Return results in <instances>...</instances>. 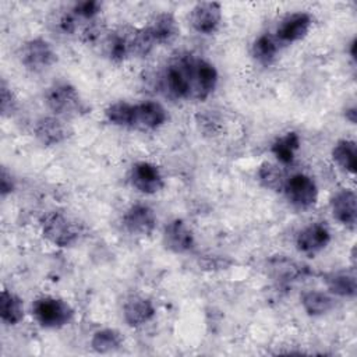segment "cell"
Masks as SVG:
<instances>
[{"label":"cell","instance_id":"cell-3","mask_svg":"<svg viewBox=\"0 0 357 357\" xmlns=\"http://www.w3.org/2000/svg\"><path fill=\"white\" fill-rule=\"evenodd\" d=\"M42 236L56 247H70L78 241L81 226L73 218L60 211L47 212L40 219Z\"/></svg>","mask_w":357,"mask_h":357},{"label":"cell","instance_id":"cell-11","mask_svg":"<svg viewBox=\"0 0 357 357\" xmlns=\"http://www.w3.org/2000/svg\"><path fill=\"white\" fill-rule=\"evenodd\" d=\"M158 218L155 211L146 204H134L131 205L124 216L123 226L124 229L135 236H149L156 227Z\"/></svg>","mask_w":357,"mask_h":357},{"label":"cell","instance_id":"cell-6","mask_svg":"<svg viewBox=\"0 0 357 357\" xmlns=\"http://www.w3.org/2000/svg\"><path fill=\"white\" fill-rule=\"evenodd\" d=\"M283 192L287 201L297 209H310L318 199V187L314 178L304 173H296L287 177Z\"/></svg>","mask_w":357,"mask_h":357},{"label":"cell","instance_id":"cell-22","mask_svg":"<svg viewBox=\"0 0 357 357\" xmlns=\"http://www.w3.org/2000/svg\"><path fill=\"white\" fill-rule=\"evenodd\" d=\"M279 53V40L268 33L259 35L251 47L252 57L262 66L272 64Z\"/></svg>","mask_w":357,"mask_h":357},{"label":"cell","instance_id":"cell-26","mask_svg":"<svg viewBox=\"0 0 357 357\" xmlns=\"http://www.w3.org/2000/svg\"><path fill=\"white\" fill-rule=\"evenodd\" d=\"M132 110H134L132 103L120 100V102H114V103L109 105L107 109L105 110V116H106L107 121L114 126L131 128Z\"/></svg>","mask_w":357,"mask_h":357},{"label":"cell","instance_id":"cell-8","mask_svg":"<svg viewBox=\"0 0 357 357\" xmlns=\"http://www.w3.org/2000/svg\"><path fill=\"white\" fill-rule=\"evenodd\" d=\"M36 139L45 146H53L64 142L73 134L67 121L59 116H43L33 126Z\"/></svg>","mask_w":357,"mask_h":357},{"label":"cell","instance_id":"cell-25","mask_svg":"<svg viewBox=\"0 0 357 357\" xmlns=\"http://www.w3.org/2000/svg\"><path fill=\"white\" fill-rule=\"evenodd\" d=\"M257 177H258V181L265 188L272 191H283L284 183L287 180L283 169L271 162L261 163L257 172Z\"/></svg>","mask_w":357,"mask_h":357},{"label":"cell","instance_id":"cell-23","mask_svg":"<svg viewBox=\"0 0 357 357\" xmlns=\"http://www.w3.org/2000/svg\"><path fill=\"white\" fill-rule=\"evenodd\" d=\"M333 162L344 172L356 173V142L353 139H339L332 148Z\"/></svg>","mask_w":357,"mask_h":357},{"label":"cell","instance_id":"cell-17","mask_svg":"<svg viewBox=\"0 0 357 357\" xmlns=\"http://www.w3.org/2000/svg\"><path fill=\"white\" fill-rule=\"evenodd\" d=\"M357 195L353 190H340L331 201V209L333 218L349 227L356 226L357 212H356Z\"/></svg>","mask_w":357,"mask_h":357},{"label":"cell","instance_id":"cell-21","mask_svg":"<svg viewBox=\"0 0 357 357\" xmlns=\"http://www.w3.org/2000/svg\"><path fill=\"white\" fill-rule=\"evenodd\" d=\"M300 148V137L296 131H289L282 137H278L271 146L272 153L282 165L293 163L296 152Z\"/></svg>","mask_w":357,"mask_h":357},{"label":"cell","instance_id":"cell-14","mask_svg":"<svg viewBox=\"0 0 357 357\" xmlns=\"http://www.w3.org/2000/svg\"><path fill=\"white\" fill-rule=\"evenodd\" d=\"M312 25V17L308 13L298 11L286 15L276 29V39L282 43H293L301 40Z\"/></svg>","mask_w":357,"mask_h":357},{"label":"cell","instance_id":"cell-24","mask_svg":"<svg viewBox=\"0 0 357 357\" xmlns=\"http://www.w3.org/2000/svg\"><path fill=\"white\" fill-rule=\"evenodd\" d=\"M123 346V336L117 329L105 328L96 331L91 339V347L100 354L112 353Z\"/></svg>","mask_w":357,"mask_h":357},{"label":"cell","instance_id":"cell-28","mask_svg":"<svg viewBox=\"0 0 357 357\" xmlns=\"http://www.w3.org/2000/svg\"><path fill=\"white\" fill-rule=\"evenodd\" d=\"M17 105V100L11 92V89L8 88V85L6 84V81H1L0 85V110L3 116H11V113L14 112Z\"/></svg>","mask_w":357,"mask_h":357},{"label":"cell","instance_id":"cell-5","mask_svg":"<svg viewBox=\"0 0 357 357\" xmlns=\"http://www.w3.org/2000/svg\"><path fill=\"white\" fill-rule=\"evenodd\" d=\"M18 56L21 64L32 73L45 71L57 61V53L43 38H33L24 42Z\"/></svg>","mask_w":357,"mask_h":357},{"label":"cell","instance_id":"cell-16","mask_svg":"<svg viewBox=\"0 0 357 357\" xmlns=\"http://www.w3.org/2000/svg\"><path fill=\"white\" fill-rule=\"evenodd\" d=\"M156 314L153 303L142 296H131L123 305L124 322L131 328H138L148 324Z\"/></svg>","mask_w":357,"mask_h":357},{"label":"cell","instance_id":"cell-9","mask_svg":"<svg viewBox=\"0 0 357 357\" xmlns=\"http://www.w3.org/2000/svg\"><path fill=\"white\" fill-rule=\"evenodd\" d=\"M169 119L166 109L155 100H146L134 105L131 128L141 131H153L162 127Z\"/></svg>","mask_w":357,"mask_h":357},{"label":"cell","instance_id":"cell-27","mask_svg":"<svg viewBox=\"0 0 357 357\" xmlns=\"http://www.w3.org/2000/svg\"><path fill=\"white\" fill-rule=\"evenodd\" d=\"M102 4L96 0H85L75 3L70 10L78 20H88L92 21L100 13Z\"/></svg>","mask_w":357,"mask_h":357},{"label":"cell","instance_id":"cell-30","mask_svg":"<svg viewBox=\"0 0 357 357\" xmlns=\"http://www.w3.org/2000/svg\"><path fill=\"white\" fill-rule=\"evenodd\" d=\"M344 117H346V120H349L351 124H356V120H357V110H356V106L347 107L346 112H344Z\"/></svg>","mask_w":357,"mask_h":357},{"label":"cell","instance_id":"cell-1","mask_svg":"<svg viewBox=\"0 0 357 357\" xmlns=\"http://www.w3.org/2000/svg\"><path fill=\"white\" fill-rule=\"evenodd\" d=\"M218 70L205 59L184 54L173 60L160 75V89L170 99H208L218 85Z\"/></svg>","mask_w":357,"mask_h":357},{"label":"cell","instance_id":"cell-29","mask_svg":"<svg viewBox=\"0 0 357 357\" xmlns=\"http://www.w3.org/2000/svg\"><path fill=\"white\" fill-rule=\"evenodd\" d=\"M14 190V180L11 177V173L7 172L6 167H1V174H0V192L1 197H6L11 194Z\"/></svg>","mask_w":357,"mask_h":357},{"label":"cell","instance_id":"cell-7","mask_svg":"<svg viewBox=\"0 0 357 357\" xmlns=\"http://www.w3.org/2000/svg\"><path fill=\"white\" fill-rule=\"evenodd\" d=\"M128 181L132 188L146 195L156 194L165 187V180L159 167L145 160L137 162L131 166Z\"/></svg>","mask_w":357,"mask_h":357},{"label":"cell","instance_id":"cell-15","mask_svg":"<svg viewBox=\"0 0 357 357\" xmlns=\"http://www.w3.org/2000/svg\"><path fill=\"white\" fill-rule=\"evenodd\" d=\"M153 45H166L180 35V26L172 13H159L145 26Z\"/></svg>","mask_w":357,"mask_h":357},{"label":"cell","instance_id":"cell-2","mask_svg":"<svg viewBox=\"0 0 357 357\" xmlns=\"http://www.w3.org/2000/svg\"><path fill=\"white\" fill-rule=\"evenodd\" d=\"M45 103L54 116L61 119L81 117L91 110L78 89L67 81H59L49 86L45 92Z\"/></svg>","mask_w":357,"mask_h":357},{"label":"cell","instance_id":"cell-19","mask_svg":"<svg viewBox=\"0 0 357 357\" xmlns=\"http://www.w3.org/2000/svg\"><path fill=\"white\" fill-rule=\"evenodd\" d=\"M0 318L6 325H17L24 318L22 300L7 289H4L0 296Z\"/></svg>","mask_w":357,"mask_h":357},{"label":"cell","instance_id":"cell-4","mask_svg":"<svg viewBox=\"0 0 357 357\" xmlns=\"http://www.w3.org/2000/svg\"><path fill=\"white\" fill-rule=\"evenodd\" d=\"M32 315L42 328L59 329L73 319L74 310L61 298L42 296L33 301Z\"/></svg>","mask_w":357,"mask_h":357},{"label":"cell","instance_id":"cell-10","mask_svg":"<svg viewBox=\"0 0 357 357\" xmlns=\"http://www.w3.org/2000/svg\"><path fill=\"white\" fill-rule=\"evenodd\" d=\"M222 22V6L216 1L197 3L190 11L191 26L204 35H211L218 31Z\"/></svg>","mask_w":357,"mask_h":357},{"label":"cell","instance_id":"cell-13","mask_svg":"<svg viewBox=\"0 0 357 357\" xmlns=\"http://www.w3.org/2000/svg\"><path fill=\"white\" fill-rule=\"evenodd\" d=\"M331 241V231L324 223H311L298 231L296 247L301 254L315 255L322 251Z\"/></svg>","mask_w":357,"mask_h":357},{"label":"cell","instance_id":"cell-12","mask_svg":"<svg viewBox=\"0 0 357 357\" xmlns=\"http://www.w3.org/2000/svg\"><path fill=\"white\" fill-rule=\"evenodd\" d=\"M162 241L165 248L174 254L188 252L195 243L191 229L181 219H173L165 226Z\"/></svg>","mask_w":357,"mask_h":357},{"label":"cell","instance_id":"cell-20","mask_svg":"<svg viewBox=\"0 0 357 357\" xmlns=\"http://www.w3.org/2000/svg\"><path fill=\"white\" fill-rule=\"evenodd\" d=\"M301 305L307 315L321 317L335 307V300L325 291L308 290L301 296Z\"/></svg>","mask_w":357,"mask_h":357},{"label":"cell","instance_id":"cell-18","mask_svg":"<svg viewBox=\"0 0 357 357\" xmlns=\"http://www.w3.org/2000/svg\"><path fill=\"white\" fill-rule=\"evenodd\" d=\"M324 282L331 294L339 297H354L357 293L354 268L328 272L324 275Z\"/></svg>","mask_w":357,"mask_h":357}]
</instances>
